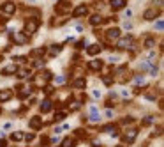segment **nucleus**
Here are the masks:
<instances>
[{
    "label": "nucleus",
    "mask_w": 164,
    "mask_h": 147,
    "mask_svg": "<svg viewBox=\"0 0 164 147\" xmlns=\"http://www.w3.org/2000/svg\"><path fill=\"white\" fill-rule=\"evenodd\" d=\"M74 145H76V140L71 138V137H69V138H65L64 144H62V147H74Z\"/></svg>",
    "instance_id": "412c9836"
},
{
    "label": "nucleus",
    "mask_w": 164,
    "mask_h": 147,
    "mask_svg": "<svg viewBox=\"0 0 164 147\" xmlns=\"http://www.w3.org/2000/svg\"><path fill=\"white\" fill-rule=\"evenodd\" d=\"M125 4H127V0H111V9H113V11H118V9H122Z\"/></svg>",
    "instance_id": "ddd939ff"
},
{
    "label": "nucleus",
    "mask_w": 164,
    "mask_h": 147,
    "mask_svg": "<svg viewBox=\"0 0 164 147\" xmlns=\"http://www.w3.org/2000/svg\"><path fill=\"white\" fill-rule=\"evenodd\" d=\"M41 144H43V145H48V144H50V138H48V137H43V138H41Z\"/></svg>",
    "instance_id": "7c9ffc66"
},
{
    "label": "nucleus",
    "mask_w": 164,
    "mask_h": 147,
    "mask_svg": "<svg viewBox=\"0 0 164 147\" xmlns=\"http://www.w3.org/2000/svg\"><path fill=\"white\" fill-rule=\"evenodd\" d=\"M78 46H79V48H83V46H86V41H85V39H83V41H79V44H78Z\"/></svg>",
    "instance_id": "72a5a7b5"
},
{
    "label": "nucleus",
    "mask_w": 164,
    "mask_h": 147,
    "mask_svg": "<svg viewBox=\"0 0 164 147\" xmlns=\"http://www.w3.org/2000/svg\"><path fill=\"white\" fill-rule=\"evenodd\" d=\"M157 16H159V11H155L154 7L147 9V11H145V14H143V18H145V20H155Z\"/></svg>",
    "instance_id": "0eeeda50"
},
{
    "label": "nucleus",
    "mask_w": 164,
    "mask_h": 147,
    "mask_svg": "<svg viewBox=\"0 0 164 147\" xmlns=\"http://www.w3.org/2000/svg\"><path fill=\"white\" fill-rule=\"evenodd\" d=\"M155 27H157V30H162V27H164L162 20H159V21H157V25H155Z\"/></svg>",
    "instance_id": "2f4dec72"
},
{
    "label": "nucleus",
    "mask_w": 164,
    "mask_h": 147,
    "mask_svg": "<svg viewBox=\"0 0 164 147\" xmlns=\"http://www.w3.org/2000/svg\"><path fill=\"white\" fill-rule=\"evenodd\" d=\"M118 35H120V28H108L106 32L108 39H118Z\"/></svg>",
    "instance_id": "f8f14e48"
},
{
    "label": "nucleus",
    "mask_w": 164,
    "mask_h": 147,
    "mask_svg": "<svg viewBox=\"0 0 164 147\" xmlns=\"http://www.w3.org/2000/svg\"><path fill=\"white\" fill-rule=\"evenodd\" d=\"M0 11H2L4 14H7V16L14 14V13H16V6H14V2H4V4L0 6Z\"/></svg>",
    "instance_id": "20e7f679"
},
{
    "label": "nucleus",
    "mask_w": 164,
    "mask_h": 147,
    "mask_svg": "<svg viewBox=\"0 0 164 147\" xmlns=\"http://www.w3.org/2000/svg\"><path fill=\"white\" fill-rule=\"evenodd\" d=\"M0 147H6V140H2V138H0Z\"/></svg>",
    "instance_id": "f704fd0d"
},
{
    "label": "nucleus",
    "mask_w": 164,
    "mask_h": 147,
    "mask_svg": "<svg viewBox=\"0 0 164 147\" xmlns=\"http://www.w3.org/2000/svg\"><path fill=\"white\" fill-rule=\"evenodd\" d=\"M101 21H102L101 14H92V16H90V23H92V25H97V23H101Z\"/></svg>",
    "instance_id": "4be33fe9"
},
{
    "label": "nucleus",
    "mask_w": 164,
    "mask_h": 147,
    "mask_svg": "<svg viewBox=\"0 0 164 147\" xmlns=\"http://www.w3.org/2000/svg\"><path fill=\"white\" fill-rule=\"evenodd\" d=\"M37 27H39V20L37 18H30V20H27V23H25V34L30 35L34 34L37 30Z\"/></svg>",
    "instance_id": "f03ea898"
},
{
    "label": "nucleus",
    "mask_w": 164,
    "mask_h": 147,
    "mask_svg": "<svg viewBox=\"0 0 164 147\" xmlns=\"http://www.w3.org/2000/svg\"><path fill=\"white\" fill-rule=\"evenodd\" d=\"M102 82H104L106 85H111V84H113V78H109V76H102Z\"/></svg>",
    "instance_id": "cd10ccee"
},
{
    "label": "nucleus",
    "mask_w": 164,
    "mask_h": 147,
    "mask_svg": "<svg viewBox=\"0 0 164 147\" xmlns=\"http://www.w3.org/2000/svg\"><path fill=\"white\" fill-rule=\"evenodd\" d=\"M65 117H67V112H58V113H55V120H64Z\"/></svg>",
    "instance_id": "a878e982"
},
{
    "label": "nucleus",
    "mask_w": 164,
    "mask_h": 147,
    "mask_svg": "<svg viewBox=\"0 0 164 147\" xmlns=\"http://www.w3.org/2000/svg\"><path fill=\"white\" fill-rule=\"evenodd\" d=\"M86 13H88L86 6H78L74 11H72V16H74V18H79V16H85Z\"/></svg>",
    "instance_id": "9b49d317"
},
{
    "label": "nucleus",
    "mask_w": 164,
    "mask_h": 147,
    "mask_svg": "<svg viewBox=\"0 0 164 147\" xmlns=\"http://www.w3.org/2000/svg\"><path fill=\"white\" fill-rule=\"evenodd\" d=\"M46 53V50L44 48H36V50H32V53H30V57H34V59H37L39 55H44Z\"/></svg>",
    "instance_id": "a211bd4d"
},
{
    "label": "nucleus",
    "mask_w": 164,
    "mask_h": 147,
    "mask_svg": "<svg viewBox=\"0 0 164 147\" xmlns=\"http://www.w3.org/2000/svg\"><path fill=\"white\" fill-rule=\"evenodd\" d=\"M50 108H51V101L50 99H44L43 105H41V112H50Z\"/></svg>",
    "instance_id": "6ab92c4d"
},
{
    "label": "nucleus",
    "mask_w": 164,
    "mask_h": 147,
    "mask_svg": "<svg viewBox=\"0 0 164 147\" xmlns=\"http://www.w3.org/2000/svg\"><path fill=\"white\" fill-rule=\"evenodd\" d=\"M16 75H18V78H27V76L30 75V71H29V69H20Z\"/></svg>",
    "instance_id": "393cba45"
},
{
    "label": "nucleus",
    "mask_w": 164,
    "mask_h": 147,
    "mask_svg": "<svg viewBox=\"0 0 164 147\" xmlns=\"http://www.w3.org/2000/svg\"><path fill=\"white\" fill-rule=\"evenodd\" d=\"M14 41H16V44H27V43H29V35L25 34V32L14 34Z\"/></svg>",
    "instance_id": "6e6552de"
},
{
    "label": "nucleus",
    "mask_w": 164,
    "mask_h": 147,
    "mask_svg": "<svg viewBox=\"0 0 164 147\" xmlns=\"http://www.w3.org/2000/svg\"><path fill=\"white\" fill-rule=\"evenodd\" d=\"M136 135H138V128H127V131L124 135V140L127 142V144H131V142H134Z\"/></svg>",
    "instance_id": "39448f33"
},
{
    "label": "nucleus",
    "mask_w": 164,
    "mask_h": 147,
    "mask_svg": "<svg viewBox=\"0 0 164 147\" xmlns=\"http://www.w3.org/2000/svg\"><path fill=\"white\" fill-rule=\"evenodd\" d=\"M48 80H51V73H50V71H43V73H39V75L34 76V84L39 85V87H43Z\"/></svg>",
    "instance_id": "f257e3e1"
},
{
    "label": "nucleus",
    "mask_w": 164,
    "mask_h": 147,
    "mask_svg": "<svg viewBox=\"0 0 164 147\" xmlns=\"http://www.w3.org/2000/svg\"><path fill=\"white\" fill-rule=\"evenodd\" d=\"M25 138H27V140H34V135L29 133V135H25Z\"/></svg>",
    "instance_id": "473e14b6"
},
{
    "label": "nucleus",
    "mask_w": 164,
    "mask_h": 147,
    "mask_svg": "<svg viewBox=\"0 0 164 147\" xmlns=\"http://www.w3.org/2000/svg\"><path fill=\"white\" fill-rule=\"evenodd\" d=\"M79 106H81V101H72V103H69V108H71V110H78Z\"/></svg>",
    "instance_id": "bb28decb"
},
{
    "label": "nucleus",
    "mask_w": 164,
    "mask_h": 147,
    "mask_svg": "<svg viewBox=\"0 0 164 147\" xmlns=\"http://www.w3.org/2000/svg\"><path fill=\"white\" fill-rule=\"evenodd\" d=\"M0 60H2V57H0Z\"/></svg>",
    "instance_id": "c9c22d12"
},
{
    "label": "nucleus",
    "mask_w": 164,
    "mask_h": 147,
    "mask_svg": "<svg viewBox=\"0 0 164 147\" xmlns=\"http://www.w3.org/2000/svg\"><path fill=\"white\" fill-rule=\"evenodd\" d=\"M145 46H147V48H154V46H155V39H154V37H147Z\"/></svg>",
    "instance_id": "b1692460"
},
{
    "label": "nucleus",
    "mask_w": 164,
    "mask_h": 147,
    "mask_svg": "<svg viewBox=\"0 0 164 147\" xmlns=\"http://www.w3.org/2000/svg\"><path fill=\"white\" fill-rule=\"evenodd\" d=\"M132 43H134V39H132L131 35H127V37H124V39L120 41V44H118V48H122V50L131 48V46H132Z\"/></svg>",
    "instance_id": "1a4fd4ad"
},
{
    "label": "nucleus",
    "mask_w": 164,
    "mask_h": 147,
    "mask_svg": "<svg viewBox=\"0 0 164 147\" xmlns=\"http://www.w3.org/2000/svg\"><path fill=\"white\" fill-rule=\"evenodd\" d=\"M11 98H13V91H11V89L0 91V101H9Z\"/></svg>",
    "instance_id": "4468645a"
},
{
    "label": "nucleus",
    "mask_w": 164,
    "mask_h": 147,
    "mask_svg": "<svg viewBox=\"0 0 164 147\" xmlns=\"http://www.w3.org/2000/svg\"><path fill=\"white\" fill-rule=\"evenodd\" d=\"M60 50H62V46H51V53L55 55V53H58Z\"/></svg>",
    "instance_id": "c85d7f7f"
},
{
    "label": "nucleus",
    "mask_w": 164,
    "mask_h": 147,
    "mask_svg": "<svg viewBox=\"0 0 164 147\" xmlns=\"http://www.w3.org/2000/svg\"><path fill=\"white\" fill-rule=\"evenodd\" d=\"M53 91H55V87H51V85H48V87L44 89V92H46V94H51Z\"/></svg>",
    "instance_id": "c756f323"
},
{
    "label": "nucleus",
    "mask_w": 164,
    "mask_h": 147,
    "mask_svg": "<svg viewBox=\"0 0 164 147\" xmlns=\"http://www.w3.org/2000/svg\"><path fill=\"white\" fill-rule=\"evenodd\" d=\"M55 11H57L58 14H65L71 11V2L69 0H62V2H58L57 6H55Z\"/></svg>",
    "instance_id": "7ed1b4c3"
},
{
    "label": "nucleus",
    "mask_w": 164,
    "mask_h": 147,
    "mask_svg": "<svg viewBox=\"0 0 164 147\" xmlns=\"http://www.w3.org/2000/svg\"><path fill=\"white\" fill-rule=\"evenodd\" d=\"M99 51H101L99 44H92V46H88V50H86V53H88V55H97Z\"/></svg>",
    "instance_id": "dca6fc26"
},
{
    "label": "nucleus",
    "mask_w": 164,
    "mask_h": 147,
    "mask_svg": "<svg viewBox=\"0 0 164 147\" xmlns=\"http://www.w3.org/2000/svg\"><path fill=\"white\" fill-rule=\"evenodd\" d=\"M101 67H102V60H92V62H88V69L99 71Z\"/></svg>",
    "instance_id": "2eb2a0df"
},
{
    "label": "nucleus",
    "mask_w": 164,
    "mask_h": 147,
    "mask_svg": "<svg viewBox=\"0 0 164 147\" xmlns=\"http://www.w3.org/2000/svg\"><path fill=\"white\" fill-rule=\"evenodd\" d=\"M41 126H43V119H41L39 115H36V117L30 119V128H32V129H41Z\"/></svg>",
    "instance_id": "9d476101"
},
{
    "label": "nucleus",
    "mask_w": 164,
    "mask_h": 147,
    "mask_svg": "<svg viewBox=\"0 0 164 147\" xmlns=\"http://www.w3.org/2000/svg\"><path fill=\"white\" fill-rule=\"evenodd\" d=\"M30 92H32V87H29V85H23V87L20 85V87H18V96H20L21 99H25Z\"/></svg>",
    "instance_id": "423d86ee"
},
{
    "label": "nucleus",
    "mask_w": 164,
    "mask_h": 147,
    "mask_svg": "<svg viewBox=\"0 0 164 147\" xmlns=\"http://www.w3.org/2000/svg\"><path fill=\"white\" fill-rule=\"evenodd\" d=\"M11 138H13L14 142H18V140H23V138H25V135H23V133H20V131H16V133H13V135H11Z\"/></svg>",
    "instance_id": "5701e85b"
},
{
    "label": "nucleus",
    "mask_w": 164,
    "mask_h": 147,
    "mask_svg": "<svg viewBox=\"0 0 164 147\" xmlns=\"http://www.w3.org/2000/svg\"><path fill=\"white\" fill-rule=\"evenodd\" d=\"M85 85H86V80H85V78H78V80L74 82V87H76V89H83Z\"/></svg>",
    "instance_id": "aec40b11"
},
{
    "label": "nucleus",
    "mask_w": 164,
    "mask_h": 147,
    "mask_svg": "<svg viewBox=\"0 0 164 147\" xmlns=\"http://www.w3.org/2000/svg\"><path fill=\"white\" fill-rule=\"evenodd\" d=\"M16 73V66L13 64V66H7V67H4V71H2V75H6V76H9V75H14Z\"/></svg>",
    "instance_id": "f3484780"
}]
</instances>
